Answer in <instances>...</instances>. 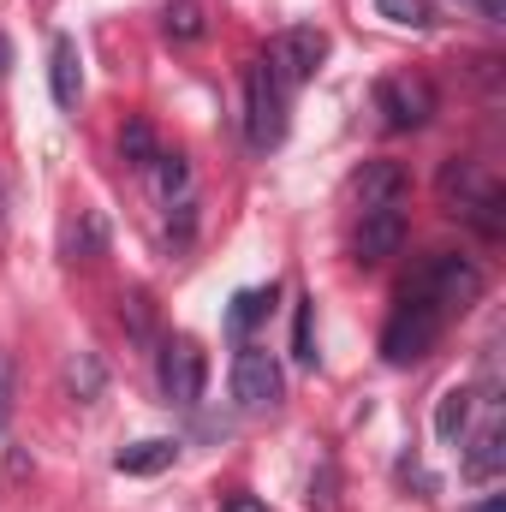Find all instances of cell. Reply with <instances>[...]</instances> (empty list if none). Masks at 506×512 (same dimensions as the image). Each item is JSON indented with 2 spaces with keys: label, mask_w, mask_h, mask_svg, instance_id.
I'll list each match as a JSON object with an SVG mask.
<instances>
[{
  "label": "cell",
  "mask_w": 506,
  "mask_h": 512,
  "mask_svg": "<svg viewBox=\"0 0 506 512\" xmlns=\"http://www.w3.org/2000/svg\"><path fill=\"white\" fill-rule=\"evenodd\" d=\"M441 316H447V310H435L429 298L405 292L399 310H393V322L381 328V358H387V364H417V358H429V346L441 340Z\"/></svg>",
  "instance_id": "cell-1"
},
{
  "label": "cell",
  "mask_w": 506,
  "mask_h": 512,
  "mask_svg": "<svg viewBox=\"0 0 506 512\" xmlns=\"http://www.w3.org/2000/svg\"><path fill=\"white\" fill-rule=\"evenodd\" d=\"M405 292L429 298L435 310H465V304H477V298H483V268H477L471 256L441 251L423 274H417V286H405Z\"/></svg>",
  "instance_id": "cell-2"
},
{
  "label": "cell",
  "mask_w": 506,
  "mask_h": 512,
  "mask_svg": "<svg viewBox=\"0 0 506 512\" xmlns=\"http://www.w3.org/2000/svg\"><path fill=\"white\" fill-rule=\"evenodd\" d=\"M286 137V90L268 78V66L251 60L245 66V143L251 149H274Z\"/></svg>",
  "instance_id": "cell-3"
},
{
  "label": "cell",
  "mask_w": 506,
  "mask_h": 512,
  "mask_svg": "<svg viewBox=\"0 0 506 512\" xmlns=\"http://www.w3.org/2000/svg\"><path fill=\"white\" fill-rule=\"evenodd\" d=\"M328 60V36L316 30V24H292V30H280L274 42H268V78L280 84V90H292V84H304L316 66Z\"/></svg>",
  "instance_id": "cell-4"
},
{
  "label": "cell",
  "mask_w": 506,
  "mask_h": 512,
  "mask_svg": "<svg viewBox=\"0 0 506 512\" xmlns=\"http://www.w3.org/2000/svg\"><path fill=\"white\" fill-rule=\"evenodd\" d=\"M203 376H209V364H203V346L197 340H167L161 346V364H155V382H161V399L167 405H197L203 399Z\"/></svg>",
  "instance_id": "cell-5"
},
{
  "label": "cell",
  "mask_w": 506,
  "mask_h": 512,
  "mask_svg": "<svg viewBox=\"0 0 506 512\" xmlns=\"http://www.w3.org/2000/svg\"><path fill=\"white\" fill-rule=\"evenodd\" d=\"M280 364H274V352H262V346H239V358H233V399L245 405V411H274L280 405Z\"/></svg>",
  "instance_id": "cell-6"
},
{
  "label": "cell",
  "mask_w": 506,
  "mask_h": 512,
  "mask_svg": "<svg viewBox=\"0 0 506 512\" xmlns=\"http://www.w3.org/2000/svg\"><path fill=\"white\" fill-rule=\"evenodd\" d=\"M376 114L393 131H417L435 120V90L429 78H381L376 84Z\"/></svg>",
  "instance_id": "cell-7"
},
{
  "label": "cell",
  "mask_w": 506,
  "mask_h": 512,
  "mask_svg": "<svg viewBox=\"0 0 506 512\" xmlns=\"http://www.w3.org/2000/svg\"><path fill=\"white\" fill-rule=\"evenodd\" d=\"M405 245V209H364V227H358V262H387Z\"/></svg>",
  "instance_id": "cell-8"
},
{
  "label": "cell",
  "mask_w": 506,
  "mask_h": 512,
  "mask_svg": "<svg viewBox=\"0 0 506 512\" xmlns=\"http://www.w3.org/2000/svg\"><path fill=\"white\" fill-rule=\"evenodd\" d=\"M48 84H54V102H60V108H78V96H84V66H78V42H72V36H54V48H48Z\"/></svg>",
  "instance_id": "cell-9"
},
{
  "label": "cell",
  "mask_w": 506,
  "mask_h": 512,
  "mask_svg": "<svg viewBox=\"0 0 506 512\" xmlns=\"http://www.w3.org/2000/svg\"><path fill=\"white\" fill-rule=\"evenodd\" d=\"M405 167L399 161H364V173H358V203L364 209H393L399 197H405Z\"/></svg>",
  "instance_id": "cell-10"
},
{
  "label": "cell",
  "mask_w": 506,
  "mask_h": 512,
  "mask_svg": "<svg viewBox=\"0 0 506 512\" xmlns=\"http://www.w3.org/2000/svg\"><path fill=\"white\" fill-rule=\"evenodd\" d=\"M179 459V441H167V435H149V441H131L114 453V471L120 477H155V471H167Z\"/></svg>",
  "instance_id": "cell-11"
},
{
  "label": "cell",
  "mask_w": 506,
  "mask_h": 512,
  "mask_svg": "<svg viewBox=\"0 0 506 512\" xmlns=\"http://www.w3.org/2000/svg\"><path fill=\"white\" fill-rule=\"evenodd\" d=\"M161 36L179 42V48L203 42V36H209V12H203V0H167V6H161Z\"/></svg>",
  "instance_id": "cell-12"
},
{
  "label": "cell",
  "mask_w": 506,
  "mask_h": 512,
  "mask_svg": "<svg viewBox=\"0 0 506 512\" xmlns=\"http://www.w3.org/2000/svg\"><path fill=\"white\" fill-rule=\"evenodd\" d=\"M483 191H489V179L477 173V161L453 155V161L441 167V197H447V209H453V215H459V209H465L471 197H483Z\"/></svg>",
  "instance_id": "cell-13"
},
{
  "label": "cell",
  "mask_w": 506,
  "mask_h": 512,
  "mask_svg": "<svg viewBox=\"0 0 506 512\" xmlns=\"http://www.w3.org/2000/svg\"><path fill=\"white\" fill-rule=\"evenodd\" d=\"M501 465H506V447H501V429L489 423L471 447H465V459H459V471L471 477V483H489V477H501Z\"/></svg>",
  "instance_id": "cell-14"
},
{
  "label": "cell",
  "mask_w": 506,
  "mask_h": 512,
  "mask_svg": "<svg viewBox=\"0 0 506 512\" xmlns=\"http://www.w3.org/2000/svg\"><path fill=\"white\" fill-rule=\"evenodd\" d=\"M102 387H108V370H102L96 352H72V358H66V393H72L78 405H96Z\"/></svg>",
  "instance_id": "cell-15"
},
{
  "label": "cell",
  "mask_w": 506,
  "mask_h": 512,
  "mask_svg": "<svg viewBox=\"0 0 506 512\" xmlns=\"http://www.w3.org/2000/svg\"><path fill=\"white\" fill-rule=\"evenodd\" d=\"M149 185H155V197L161 203H179V197H191V161L173 149V155H155L149 161Z\"/></svg>",
  "instance_id": "cell-16"
},
{
  "label": "cell",
  "mask_w": 506,
  "mask_h": 512,
  "mask_svg": "<svg viewBox=\"0 0 506 512\" xmlns=\"http://www.w3.org/2000/svg\"><path fill=\"white\" fill-rule=\"evenodd\" d=\"M465 429H471V387H447L435 405V435L453 447V441H465Z\"/></svg>",
  "instance_id": "cell-17"
},
{
  "label": "cell",
  "mask_w": 506,
  "mask_h": 512,
  "mask_svg": "<svg viewBox=\"0 0 506 512\" xmlns=\"http://www.w3.org/2000/svg\"><path fill=\"white\" fill-rule=\"evenodd\" d=\"M102 251H108V215L102 209H84L78 227L66 233V256L72 262H90V256H102Z\"/></svg>",
  "instance_id": "cell-18"
},
{
  "label": "cell",
  "mask_w": 506,
  "mask_h": 512,
  "mask_svg": "<svg viewBox=\"0 0 506 512\" xmlns=\"http://www.w3.org/2000/svg\"><path fill=\"white\" fill-rule=\"evenodd\" d=\"M501 203H506V197H501V185H489V191H483V197H471V203H465L459 215H465V221H471V227H477L483 239H501V233H506Z\"/></svg>",
  "instance_id": "cell-19"
},
{
  "label": "cell",
  "mask_w": 506,
  "mask_h": 512,
  "mask_svg": "<svg viewBox=\"0 0 506 512\" xmlns=\"http://www.w3.org/2000/svg\"><path fill=\"white\" fill-rule=\"evenodd\" d=\"M268 310H274V286H251V292H239V298H233V310H227V328H233V334H251Z\"/></svg>",
  "instance_id": "cell-20"
},
{
  "label": "cell",
  "mask_w": 506,
  "mask_h": 512,
  "mask_svg": "<svg viewBox=\"0 0 506 512\" xmlns=\"http://www.w3.org/2000/svg\"><path fill=\"white\" fill-rule=\"evenodd\" d=\"M155 155H161V149H155L149 120H126V131H120V161L137 167V173H149V161H155Z\"/></svg>",
  "instance_id": "cell-21"
},
{
  "label": "cell",
  "mask_w": 506,
  "mask_h": 512,
  "mask_svg": "<svg viewBox=\"0 0 506 512\" xmlns=\"http://www.w3.org/2000/svg\"><path fill=\"white\" fill-rule=\"evenodd\" d=\"M120 322H126V334L137 346L155 340V304H149V292H126V298H120Z\"/></svg>",
  "instance_id": "cell-22"
},
{
  "label": "cell",
  "mask_w": 506,
  "mask_h": 512,
  "mask_svg": "<svg viewBox=\"0 0 506 512\" xmlns=\"http://www.w3.org/2000/svg\"><path fill=\"white\" fill-rule=\"evenodd\" d=\"M292 358L316 364V298H298V322H292Z\"/></svg>",
  "instance_id": "cell-23"
},
{
  "label": "cell",
  "mask_w": 506,
  "mask_h": 512,
  "mask_svg": "<svg viewBox=\"0 0 506 512\" xmlns=\"http://www.w3.org/2000/svg\"><path fill=\"white\" fill-rule=\"evenodd\" d=\"M376 12L393 18V24H411V30H429V24H435L429 0H376Z\"/></svg>",
  "instance_id": "cell-24"
},
{
  "label": "cell",
  "mask_w": 506,
  "mask_h": 512,
  "mask_svg": "<svg viewBox=\"0 0 506 512\" xmlns=\"http://www.w3.org/2000/svg\"><path fill=\"white\" fill-rule=\"evenodd\" d=\"M310 512H340V495H334V465L322 459V471L310 477Z\"/></svg>",
  "instance_id": "cell-25"
},
{
  "label": "cell",
  "mask_w": 506,
  "mask_h": 512,
  "mask_svg": "<svg viewBox=\"0 0 506 512\" xmlns=\"http://www.w3.org/2000/svg\"><path fill=\"white\" fill-rule=\"evenodd\" d=\"M12 393H18V376H12V352H0V429L12 423Z\"/></svg>",
  "instance_id": "cell-26"
},
{
  "label": "cell",
  "mask_w": 506,
  "mask_h": 512,
  "mask_svg": "<svg viewBox=\"0 0 506 512\" xmlns=\"http://www.w3.org/2000/svg\"><path fill=\"white\" fill-rule=\"evenodd\" d=\"M173 209H179V215L167 221V239H173V245H185V239H191V227H197V209H191V197H179Z\"/></svg>",
  "instance_id": "cell-27"
},
{
  "label": "cell",
  "mask_w": 506,
  "mask_h": 512,
  "mask_svg": "<svg viewBox=\"0 0 506 512\" xmlns=\"http://www.w3.org/2000/svg\"><path fill=\"white\" fill-rule=\"evenodd\" d=\"M221 512H268V507H262L256 495H227V507H221Z\"/></svg>",
  "instance_id": "cell-28"
},
{
  "label": "cell",
  "mask_w": 506,
  "mask_h": 512,
  "mask_svg": "<svg viewBox=\"0 0 506 512\" xmlns=\"http://www.w3.org/2000/svg\"><path fill=\"white\" fill-rule=\"evenodd\" d=\"M477 6L489 12V24H501V18H506V0H477Z\"/></svg>",
  "instance_id": "cell-29"
},
{
  "label": "cell",
  "mask_w": 506,
  "mask_h": 512,
  "mask_svg": "<svg viewBox=\"0 0 506 512\" xmlns=\"http://www.w3.org/2000/svg\"><path fill=\"white\" fill-rule=\"evenodd\" d=\"M6 72H12V42L0 36V78H6Z\"/></svg>",
  "instance_id": "cell-30"
},
{
  "label": "cell",
  "mask_w": 506,
  "mask_h": 512,
  "mask_svg": "<svg viewBox=\"0 0 506 512\" xmlns=\"http://www.w3.org/2000/svg\"><path fill=\"white\" fill-rule=\"evenodd\" d=\"M471 512H506V495H489L483 507H471Z\"/></svg>",
  "instance_id": "cell-31"
}]
</instances>
